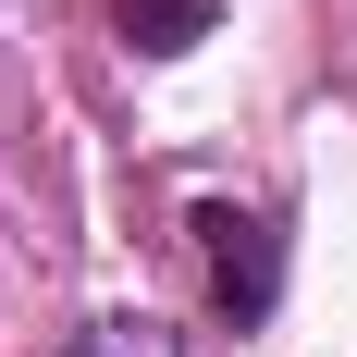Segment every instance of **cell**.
I'll return each mask as SVG.
<instances>
[{
	"instance_id": "1",
	"label": "cell",
	"mask_w": 357,
	"mask_h": 357,
	"mask_svg": "<svg viewBox=\"0 0 357 357\" xmlns=\"http://www.w3.org/2000/svg\"><path fill=\"white\" fill-rule=\"evenodd\" d=\"M197 234H210V296L234 308V321H271V296H284V234H271L259 210H234V197H210Z\"/></svg>"
},
{
	"instance_id": "2",
	"label": "cell",
	"mask_w": 357,
	"mask_h": 357,
	"mask_svg": "<svg viewBox=\"0 0 357 357\" xmlns=\"http://www.w3.org/2000/svg\"><path fill=\"white\" fill-rule=\"evenodd\" d=\"M210 25H222V0H111V37H123V50H148V62L197 50Z\"/></svg>"
},
{
	"instance_id": "3",
	"label": "cell",
	"mask_w": 357,
	"mask_h": 357,
	"mask_svg": "<svg viewBox=\"0 0 357 357\" xmlns=\"http://www.w3.org/2000/svg\"><path fill=\"white\" fill-rule=\"evenodd\" d=\"M62 357H173V333H160V321H86Z\"/></svg>"
}]
</instances>
